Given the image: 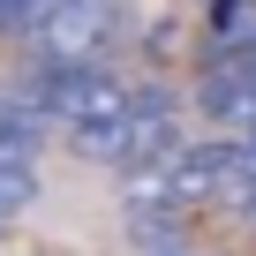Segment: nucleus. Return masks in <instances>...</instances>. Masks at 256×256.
<instances>
[{
	"label": "nucleus",
	"mask_w": 256,
	"mask_h": 256,
	"mask_svg": "<svg viewBox=\"0 0 256 256\" xmlns=\"http://www.w3.org/2000/svg\"><path fill=\"white\" fill-rule=\"evenodd\" d=\"M68 144H76V158H90V166L136 174V166H158L166 151H181L188 136H181V106H174L158 83H128V98H120L98 128L68 136Z\"/></svg>",
	"instance_id": "nucleus-1"
},
{
	"label": "nucleus",
	"mask_w": 256,
	"mask_h": 256,
	"mask_svg": "<svg viewBox=\"0 0 256 256\" xmlns=\"http://www.w3.org/2000/svg\"><path fill=\"white\" fill-rule=\"evenodd\" d=\"M120 98H128V76H113L106 60H30V76H23V106L68 136L98 128Z\"/></svg>",
	"instance_id": "nucleus-2"
},
{
	"label": "nucleus",
	"mask_w": 256,
	"mask_h": 256,
	"mask_svg": "<svg viewBox=\"0 0 256 256\" xmlns=\"http://www.w3.org/2000/svg\"><path fill=\"white\" fill-rule=\"evenodd\" d=\"M120 0H53L46 23L30 30L38 60H106V46L120 38Z\"/></svg>",
	"instance_id": "nucleus-3"
},
{
	"label": "nucleus",
	"mask_w": 256,
	"mask_h": 256,
	"mask_svg": "<svg viewBox=\"0 0 256 256\" xmlns=\"http://www.w3.org/2000/svg\"><path fill=\"white\" fill-rule=\"evenodd\" d=\"M196 113L218 136H256V53H226L196 83Z\"/></svg>",
	"instance_id": "nucleus-4"
},
{
	"label": "nucleus",
	"mask_w": 256,
	"mask_h": 256,
	"mask_svg": "<svg viewBox=\"0 0 256 256\" xmlns=\"http://www.w3.org/2000/svg\"><path fill=\"white\" fill-rule=\"evenodd\" d=\"M46 151V120L23 98H0V166H38Z\"/></svg>",
	"instance_id": "nucleus-5"
},
{
	"label": "nucleus",
	"mask_w": 256,
	"mask_h": 256,
	"mask_svg": "<svg viewBox=\"0 0 256 256\" xmlns=\"http://www.w3.org/2000/svg\"><path fill=\"white\" fill-rule=\"evenodd\" d=\"M211 38L226 53H256V0H211Z\"/></svg>",
	"instance_id": "nucleus-6"
},
{
	"label": "nucleus",
	"mask_w": 256,
	"mask_h": 256,
	"mask_svg": "<svg viewBox=\"0 0 256 256\" xmlns=\"http://www.w3.org/2000/svg\"><path fill=\"white\" fill-rule=\"evenodd\" d=\"M30 196H38V166H0V226L23 218Z\"/></svg>",
	"instance_id": "nucleus-7"
},
{
	"label": "nucleus",
	"mask_w": 256,
	"mask_h": 256,
	"mask_svg": "<svg viewBox=\"0 0 256 256\" xmlns=\"http://www.w3.org/2000/svg\"><path fill=\"white\" fill-rule=\"evenodd\" d=\"M46 8L53 0H0V38H30L46 23Z\"/></svg>",
	"instance_id": "nucleus-8"
},
{
	"label": "nucleus",
	"mask_w": 256,
	"mask_h": 256,
	"mask_svg": "<svg viewBox=\"0 0 256 256\" xmlns=\"http://www.w3.org/2000/svg\"><path fill=\"white\" fill-rule=\"evenodd\" d=\"M234 211H241V218H248V226H256V188H248V196H241V204H234Z\"/></svg>",
	"instance_id": "nucleus-9"
}]
</instances>
